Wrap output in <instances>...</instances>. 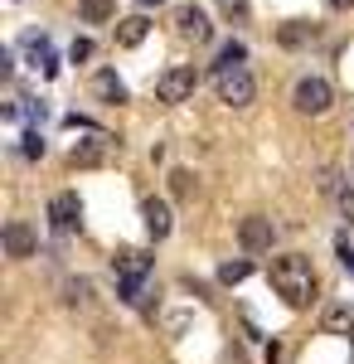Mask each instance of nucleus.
Here are the masks:
<instances>
[{"mask_svg":"<svg viewBox=\"0 0 354 364\" xmlns=\"http://www.w3.org/2000/svg\"><path fill=\"white\" fill-rule=\"evenodd\" d=\"M170 190H175L180 199H190L194 195V175L190 170H175V175H170Z\"/></svg>","mask_w":354,"mask_h":364,"instance_id":"obj_18","label":"nucleus"},{"mask_svg":"<svg viewBox=\"0 0 354 364\" xmlns=\"http://www.w3.org/2000/svg\"><path fill=\"white\" fill-rule=\"evenodd\" d=\"M243 58H247V49L238 44V39H228V44L218 49V58H214V73L223 78V73H233V68H243Z\"/></svg>","mask_w":354,"mask_h":364,"instance_id":"obj_12","label":"nucleus"},{"mask_svg":"<svg viewBox=\"0 0 354 364\" xmlns=\"http://www.w3.org/2000/svg\"><path fill=\"white\" fill-rule=\"evenodd\" d=\"M68 161H73V166H92V161H102V146H97V141H82V146H73Z\"/></svg>","mask_w":354,"mask_h":364,"instance_id":"obj_16","label":"nucleus"},{"mask_svg":"<svg viewBox=\"0 0 354 364\" xmlns=\"http://www.w3.org/2000/svg\"><path fill=\"white\" fill-rule=\"evenodd\" d=\"M175 29H180V39H194V44H209V34H214L209 15L199 5H180L175 10Z\"/></svg>","mask_w":354,"mask_h":364,"instance_id":"obj_7","label":"nucleus"},{"mask_svg":"<svg viewBox=\"0 0 354 364\" xmlns=\"http://www.w3.org/2000/svg\"><path fill=\"white\" fill-rule=\"evenodd\" d=\"M141 219L151 228V238H165V233H170V204H165V199H146V204H141Z\"/></svg>","mask_w":354,"mask_h":364,"instance_id":"obj_9","label":"nucleus"},{"mask_svg":"<svg viewBox=\"0 0 354 364\" xmlns=\"http://www.w3.org/2000/svg\"><path fill=\"white\" fill-rule=\"evenodd\" d=\"M78 10H82L87 25H107L112 10H117V0H78Z\"/></svg>","mask_w":354,"mask_h":364,"instance_id":"obj_14","label":"nucleus"},{"mask_svg":"<svg viewBox=\"0 0 354 364\" xmlns=\"http://www.w3.org/2000/svg\"><path fill=\"white\" fill-rule=\"evenodd\" d=\"M49 224H54L58 233H73V228L82 224V199L73 195V190H63V195L49 199Z\"/></svg>","mask_w":354,"mask_h":364,"instance_id":"obj_6","label":"nucleus"},{"mask_svg":"<svg viewBox=\"0 0 354 364\" xmlns=\"http://www.w3.org/2000/svg\"><path fill=\"white\" fill-rule=\"evenodd\" d=\"M272 219H262V214H247L243 219V228H238V238H243V248L247 252H267L272 248Z\"/></svg>","mask_w":354,"mask_h":364,"instance_id":"obj_8","label":"nucleus"},{"mask_svg":"<svg viewBox=\"0 0 354 364\" xmlns=\"http://www.w3.org/2000/svg\"><path fill=\"white\" fill-rule=\"evenodd\" d=\"M20 151H25L29 161H34V156H44V141H39V132H25V141H20Z\"/></svg>","mask_w":354,"mask_h":364,"instance_id":"obj_19","label":"nucleus"},{"mask_svg":"<svg viewBox=\"0 0 354 364\" xmlns=\"http://www.w3.org/2000/svg\"><path fill=\"white\" fill-rule=\"evenodd\" d=\"M345 5H354V0H330V10H345Z\"/></svg>","mask_w":354,"mask_h":364,"instance_id":"obj_23","label":"nucleus"},{"mask_svg":"<svg viewBox=\"0 0 354 364\" xmlns=\"http://www.w3.org/2000/svg\"><path fill=\"white\" fill-rule=\"evenodd\" d=\"M194 87H199V73H194L190 63H180V68L161 73V83H156V97H161V102H185Z\"/></svg>","mask_w":354,"mask_h":364,"instance_id":"obj_3","label":"nucleus"},{"mask_svg":"<svg viewBox=\"0 0 354 364\" xmlns=\"http://www.w3.org/2000/svg\"><path fill=\"white\" fill-rule=\"evenodd\" d=\"M97 92H102L107 102H122V97H127V87H122L117 73H97Z\"/></svg>","mask_w":354,"mask_h":364,"instance_id":"obj_15","label":"nucleus"},{"mask_svg":"<svg viewBox=\"0 0 354 364\" xmlns=\"http://www.w3.org/2000/svg\"><path fill=\"white\" fill-rule=\"evenodd\" d=\"M330 83L326 78H301L296 83V92H291V102H296V112H306V117H321L330 107Z\"/></svg>","mask_w":354,"mask_h":364,"instance_id":"obj_4","label":"nucleus"},{"mask_svg":"<svg viewBox=\"0 0 354 364\" xmlns=\"http://www.w3.org/2000/svg\"><path fill=\"white\" fill-rule=\"evenodd\" d=\"M326 331L330 336H354V306L350 301H340V306L326 311Z\"/></svg>","mask_w":354,"mask_h":364,"instance_id":"obj_11","label":"nucleus"},{"mask_svg":"<svg viewBox=\"0 0 354 364\" xmlns=\"http://www.w3.org/2000/svg\"><path fill=\"white\" fill-rule=\"evenodd\" d=\"M247 272H252V262L238 257V262H223V267H218V282H228V287H233V282H243Z\"/></svg>","mask_w":354,"mask_h":364,"instance_id":"obj_17","label":"nucleus"},{"mask_svg":"<svg viewBox=\"0 0 354 364\" xmlns=\"http://www.w3.org/2000/svg\"><path fill=\"white\" fill-rule=\"evenodd\" d=\"M146 15H132V20H122V25H117V44H122V49H136L141 39H146Z\"/></svg>","mask_w":354,"mask_h":364,"instance_id":"obj_13","label":"nucleus"},{"mask_svg":"<svg viewBox=\"0 0 354 364\" xmlns=\"http://www.w3.org/2000/svg\"><path fill=\"white\" fill-rule=\"evenodd\" d=\"M306 34H316V29H301V25H286L281 29V44H301Z\"/></svg>","mask_w":354,"mask_h":364,"instance_id":"obj_21","label":"nucleus"},{"mask_svg":"<svg viewBox=\"0 0 354 364\" xmlns=\"http://www.w3.org/2000/svg\"><path fill=\"white\" fill-rule=\"evenodd\" d=\"M272 287L286 296V306H311L316 296V272H311V257L301 252H286L272 262Z\"/></svg>","mask_w":354,"mask_h":364,"instance_id":"obj_1","label":"nucleus"},{"mask_svg":"<svg viewBox=\"0 0 354 364\" xmlns=\"http://www.w3.org/2000/svg\"><path fill=\"white\" fill-rule=\"evenodd\" d=\"M218 97H223L228 107H247V102L257 97V83H252V73H247V68H233V73H223V78H218Z\"/></svg>","mask_w":354,"mask_h":364,"instance_id":"obj_5","label":"nucleus"},{"mask_svg":"<svg viewBox=\"0 0 354 364\" xmlns=\"http://www.w3.org/2000/svg\"><path fill=\"white\" fill-rule=\"evenodd\" d=\"M68 58H73V63H82V58H92V39H73V49H68Z\"/></svg>","mask_w":354,"mask_h":364,"instance_id":"obj_20","label":"nucleus"},{"mask_svg":"<svg viewBox=\"0 0 354 364\" xmlns=\"http://www.w3.org/2000/svg\"><path fill=\"white\" fill-rule=\"evenodd\" d=\"M34 248H39V243H34V233H29L25 224L5 228V252H10V257H34Z\"/></svg>","mask_w":354,"mask_h":364,"instance_id":"obj_10","label":"nucleus"},{"mask_svg":"<svg viewBox=\"0 0 354 364\" xmlns=\"http://www.w3.org/2000/svg\"><path fill=\"white\" fill-rule=\"evenodd\" d=\"M151 272V257L146 252H122L117 257V277H122V301H141V282Z\"/></svg>","mask_w":354,"mask_h":364,"instance_id":"obj_2","label":"nucleus"},{"mask_svg":"<svg viewBox=\"0 0 354 364\" xmlns=\"http://www.w3.org/2000/svg\"><path fill=\"white\" fill-rule=\"evenodd\" d=\"M218 5H223V15H243L247 10V0H218Z\"/></svg>","mask_w":354,"mask_h":364,"instance_id":"obj_22","label":"nucleus"},{"mask_svg":"<svg viewBox=\"0 0 354 364\" xmlns=\"http://www.w3.org/2000/svg\"><path fill=\"white\" fill-rule=\"evenodd\" d=\"M141 5H161V0H141Z\"/></svg>","mask_w":354,"mask_h":364,"instance_id":"obj_24","label":"nucleus"}]
</instances>
